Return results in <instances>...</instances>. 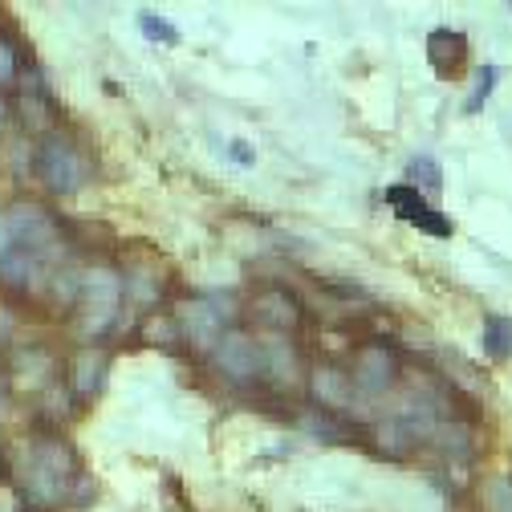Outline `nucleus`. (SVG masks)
<instances>
[{"instance_id":"5","label":"nucleus","mask_w":512,"mask_h":512,"mask_svg":"<svg viewBox=\"0 0 512 512\" xmlns=\"http://www.w3.org/2000/svg\"><path fill=\"white\" fill-rule=\"evenodd\" d=\"M212 362H216V370L224 378L236 382V387H256V382L269 378V370H265V346L256 342L252 334H244V330H224V338L212 350Z\"/></svg>"},{"instance_id":"1","label":"nucleus","mask_w":512,"mask_h":512,"mask_svg":"<svg viewBox=\"0 0 512 512\" xmlns=\"http://www.w3.org/2000/svg\"><path fill=\"white\" fill-rule=\"evenodd\" d=\"M82 484V468L74 447L61 439V435H33L25 456H21V488L33 504L53 508V504H66L74 500Z\"/></svg>"},{"instance_id":"13","label":"nucleus","mask_w":512,"mask_h":512,"mask_svg":"<svg viewBox=\"0 0 512 512\" xmlns=\"http://www.w3.org/2000/svg\"><path fill=\"white\" fill-rule=\"evenodd\" d=\"M313 399H317V407L322 411H338V407H346V399H350V378L342 374V370H317L313 374Z\"/></svg>"},{"instance_id":"19","label":"nucleus","mask_w":512,"mask_h":512,"mask_svg":"<svg viewBox=\"0 0 512 512\" xmlns=\"http://www.w3.org/2000/svg\"><path fill=\"white\" fill-rule=\"evenodd\" d=\"M488 512H512V476L488 480Z\"/></svg>"},{"instance_id":"9","label":"nucleus","mask_w":512,"mask_h":512,"mask_svg":"<svg viewBox=\"0 0 512 512\" xmlns=\"http://www.w3.org/2000/svg\"><path fill=\"white\" fill-rule=\"evenodd\" d=\"M252 317H256V322H265L269 330H277V334H289V330L301 326V301L289 289L269 285L265 293L252 297Z\"/></svg>"},{"instance_id":"7","label":"nucleus","mask_w":512,"mask_h":512,"mask_svg":"<svg viewBox=\"0 0 512 512\" xmlns=\"http://www.w3.org/2000/svg\"><path fill=\"white\" fill-rule=\"evenodd\" d=\"M387 204L395 208L399 220L415 224V228L427 232V236H452V224H447V216H439V212L427 204L423 191H415L411 183H395V187L387 191Z\"/></svg>"},{"instance_id":"14","label":"nucleus","mask_w":512,"mask_h":512,"mask_svg":"<svg viewBox=\"0 0 512 512\" xmlns=\"http://www.w3.org/2000/svg\"><path fill=\"white\" fill-rule=\"evenodd\" d=\"M484 354L492 362L512 358V317H504V313H488L484 317Z\"/></svg>"},{"instance_id":"12","label":"nucleus","mask_w":512,"mask_h":512,"mask_svg":"<svg viewBox=\"0 0 512 512\" xmlns=\"http://www.w3.org/2000/svg\"><path fill=\"white\" fill-rule=\"evenodd\" d=\"M17 114H21V122L29 126V131H45L49 126V98H45L37 78L17 82Z\"/></svg>"},{"instance_id":"18","label":"nucleus","mask_w":512,"mask_h":512,"mask_svg":"<svg viewBox=\"0 0 512 512\" xmlns=\"http://www.w3.org/2000/svg\"><path fill=\"white\" fill-rule=\"evenodd\" d=\"M139 29H143L151 41H163V45H175V41H179V33H175L159 13H139Z\"/></svg>"},{"instance_id":"21","label":"nucleus","mask_w":512,"mask_h":512,"mask_svg":"<svg viewBox=\"0 0 512 512\" xmlns=\"http://www.w3.org/2000/svg\"><path fill=\"white\" fill-rule=\"evenodd\" d=\"M9 248H13V236H9L5 216H0V261H5V256H9Z\"/></svg>"},{"instance_id":"15","label":"nucleus","mask_w":512,"mask_h":512,"mask_svg":"<svg viewBox=\"0 0 512 512\" xmlns=\"http://www.w3.org/2000/svg\"><path fill=\"white\" fill-rule=\"evenodd\" d=\"M17 82H21V49L5 29H0V90H9Z\"/></svg>"},{"instance_id":"20","label":"nucleus","mask_w":512,"mask_h":512,"mask_svg":"<svg viewBox=\"0 0 512 512\" xmlns=\"http://www.w3.org/2000/svg\"><path fill=\"white\" fill-rule=\"evenodd\" d=\"M496 78H500V70H496V66H484V70L476 74V94H472V98H468V106H464L468 114H476V110L484 106V98L496 90Z\"/></svg>"},{"instance_id":"16","label":"nucleus","mask_w":512,"mask_h":512,"mask_svg":"<svg viewBox=\"0 0 512 512\" xmlns=\"http://www.w3.org/2000/svg\"><path fill=\"white\" fill-rule=\"evenodd\" d=\"M0 512H29V496L5 464H0Z\"/></svg>"},{"instance_id":"22","label":"nucleus","mask_w":512,"mask_h":512,"mask_svg":"<svg viewBox=\"0 0 512 512\" xmlns=\"http://www.w3.org/2000/svg\"><path fill=\"white\" fill-rule=\"evenodd\" d=\"M232 155H236L240 163H252V151H248V143H232Z\"/></svg>"},{"instance_id":"3","label":"nucleus","mask_w":512,"mask_h":512,"mask_svg":"<svg viewBox=\"0 0 512 512\" xmlns=\"http://www.w3.org/2000/svg\"><path fill=\"white\" fill-rule=\"evenodd\" d=\"M122 277L114 269H86L74 285V317L82 338H102L122 309Z\"/></svg>"},{"instance_id":"23","label":"nucleus","mask_w":512,"mask_h":512,"mask_svg":"<svg viewBox=\"0 0 512 512\" xmlns=\"http://www.w3.org/2000/svg\"><path fill=\"white\" fill-rule=\"evenodd\" d=\"M5 407H9V382H5V374H0V415H5Z\"/></svg>"},{"instance_id":"11","label":"nucleus","mask_w":512,"mask_h":512,"mask_svg":"<svg viewBox=\"0 0 512 512\" xmlns=\"http://www.w3.org/2000/svg\"><path fill=\"white\" fill-rule=\"evenodd\" d=\"M106 366H110L106 362V350H98V346H86V350L74 354V362H70V387H74L78 399H94L102 391Z\"/></svg>"},{"instance_id":"6","label":"nucleus","mask_w":512,"mask_h":512,"mask_svg":"<svg viewBox=\"0 0 512 512\" xmlns=\"http://www.w3.org/2000/svg\"><path fill=\"white\" fill-rule=\"evenodd\" d=\"M395 378H399V358L391 346H382V342H370L354 354V366H350V382L362 391V395H382V391H391L395 387Z\"/></svg>"},{"instance_id":"4","label":"nucleus","mask_w":512,"mask_h":512,"mask_svg":"<svg viewBox=\"0 0 512 512\" xmlns=\"http://www.w3.org/2000/svg\"><path fill=\"white\" fill-rule=\"evenodd\" d=\"M33 167H37V179L53 191V196H74V191L86 183V163H82V151L74 147L70 135H45L33 151Z\"/></svg>"},{"instance_id":"8","label":"nucleus","mask_w":512,"mask_h":512,"mask_svg":"<svg viewBox=\"0 0 512 512\" xmlns=\"http://www.w3.org/2000/svg\"><path fill=\"white\" fill-rule=\"evenodd\" d=\"M175 322H179L183 342H191V346L216 350V342L224 338V317H220V309H212V301H187V305H179Z\"/></svg>"},{"instance_id":"2","label":"nucleus","mask_w":512,"mask_h":512,"mask_svg":"<svg viewBox=\"0 0 512 512\" xmlns=\"http://www.w3.org/2000/svg\"><path fill=\"white\" fill-rule=\"evenodd\" d=\"M5 224H9V236H13V248L25 252L29 261H37L41 269H53L61 256H66V228H61V220L33 204V200H21L5 212Z\"/></svg>"},{"instance_id":"10","label":"nucleus","mask_w":512,"mask_h":512,"mask_svg":"<svg viewBox=\"0 0 512 512\" xmlns=\"http://www.w3.org/2000/svg\"><path fill=\"white\" fill-rule=\"evenodd\" d=\"M427 61H431V70L443 82H456L460 70H464V61H468V37L456 33V29H435L427 37Z\"/></svg>"},{"instance_id":"17","label":"nucleus","mask_w":512,"mask_h":512,"mask_svg":"<svg viewBox=\"0 0 512 512\" xmlns=\"http://www.w3.org/2000/svg\"><path fill=\"white\" fill-rule=\"evenodd\" d=\"M407 179H411V187H415V191H419V187H427V191H439V187H443V171H439V163H435V159H427V155L411 159Z\"/></svg>"},{"instance_id":"24","label":"nucleus","mask_w":512,"mask_h":512,"mask_svg":"<svg viewBox=\"0 0 512 512\" xmlns=\"http://www.w3.org/2000/svg\"><path fill=\"white\" fill-rule=\"evenodd\" d=\"M9 334V313H5V305H0V338Z\"/></svg>"}]
</instances>
